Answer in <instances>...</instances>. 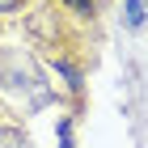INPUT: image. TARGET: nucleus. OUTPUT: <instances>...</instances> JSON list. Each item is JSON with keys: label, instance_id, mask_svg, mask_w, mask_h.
<instances>
[{"label": "nucleus", "instance_id": "nucleus-4", "mask_svg": "<svg viewBox=\"0 0 148 148\" xmlns=\"http://www.w3.org/2000/svg\"><path fill=\"white\" fill-rule=\"evenodd\" d=\"M21 9V0H0V13H17Z\"/></svg>", "mask_w": 148, "mask_h": 148}, {"label": "nucleus", "instance_id": "nucleus-1", "mask_svg": "<svg viewBox=\"0 0 148 148\" xmlns=\"http://www.w3.org/2000/svg\"><path fill=\"white\" fill-rule=\"evenodd\" d=\"M144 0H127V25H131V30H140V25H144Z\"/></svg>", "mask_w": 148, "mask_h": 148}, {"label": "nucleus", "instance_id": "nucleus-2", "mask_svg": "<svg viewBox=\"0 0 148 148\" xmlns=\"http://www.w3.org/2000/svg\"><path fill=\"white\" fill-rule=\"evenodd\" d=\"M0 148H25V136H17V131H0Z\"/></svg>", "mask_w": 148, "mask_h": 148}, {"label": "nucleus", "instance_id": "nucleus-3", "mask_svg": "<svg viewBox=\"0 0 148 148\" xmlns=\"http://www.w3.org/2000/svg\"><path fill=\"white\" fill-rule=\"evenodd\" d=\"M68 4H72L76 13H93V0H68Z\"/></svg>", "mask_w": 148, "mask_h": 148}, {"label": "nucleus", "instance_id": "nucleus-5", "mask_svg": "<svg viewBox=\"0 0 148 148\" xmlns=\"http://www.w3.org/2000/svg\"><path fill=\"white\" fill-rule=\"evenodd\" d=\"M59 136H64V148H72V144H68V123H64V127H59Z\"/></svg>", "mask_w": 148, "mask_h": 148}]
</instances>
